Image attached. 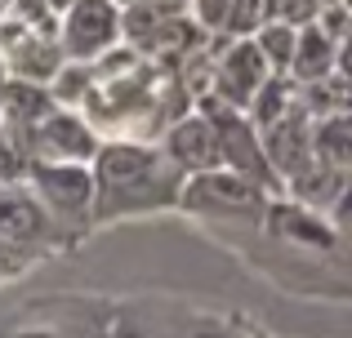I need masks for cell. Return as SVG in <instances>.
I'll use <instances>...</instances> for the list:
<instances>
[{"mask_svg":"<svg viewBox=\"0 0 352 338\" xmlns=\"http://www.w3.org/2000/svg\"><path fill=\"white\" fill-rule=\"evenodd\" d=\"M76 112L98 143H161L165 130L192 112V94L174 62H152L120 40L94 62V80Z\"/></svg>","mask_w":352,"mask_h":338,"instance_id":"6da1fadb","label":"cell"},{"mask_svg":"<svg viewBox=\"0 0 352 338\" xmlns=\"http://www.w3.org/2000/svg\"><path fill=\"white\" fill-rule=\"evenodd\" d=\"M89 173H94V205H89L94 223L170 209L179 205L188 182V173L165 156L161 143H98Z\"/></svg>","mask_w":352,"mask_h":338,"instance_id":"7a4b0ae2","label":"cell"},{"mask_svg":"<svg viewBox=\"0 0 352 338\" xmlns=\"http://www.w3.org/2000/svg\"><path fill=\"white\" fill-rule=\"evenodd\" d=\"M0 58L9 67V80L50 85L67 62L58 45V14L45 0H14L0 18Z\"/></svg>","mask_w":352,"mask_h":338,"instance_id":"3957f363","label":"cell"},{"mask_svg":"<svg viewBox=\"0 0 352 338\" xmlns=\"http://www.w3.org/2000/svg\"><path fill=\"white\" fill-rule=\"evenodd\" d=\"M192 107H197L201 116H210V125H214L223 169L241 173V178H250L254 187H263L267 196H272V191H281V178H276L272 165H267V156H263V138H258L254 121H250L245 112H232V107H223L219 98H197Z\"/></svg>","mask_w":352,"mask_h":338,"instance_id":"277c9868","label":"cell"},{"mask_svg":"<svg viewBox=\"0 0 352 338\" xmlns=\"http://www.w3.org/2000/svg\"><path fill=\"white\" fill-rule=\"evenodd\" d=\"M272 80V67L258 53L254 36H219L214 45V85L206 98H219L232 112H250L254 94Z\"/></svg>","mask_w":352,"mask_h":338,"instance_id":"5b68a950","label":"cell"},{"mask_svg":"<svg viewBox=\"0 0 352 338\" xmlns=\"http://www.w3.org/2000/svg\"><path fill=\"white\" fill-rule=\"evenodd\" d=\"M58 45L67 62H98L120 45V5L116 0H76L58 18Z\"/></svg>","mask_w":352,"mask_h":338,"instance_id":"8992f818","label":"cell"},{"mask_svg":"<svg viewBox=\"0 0 352 338\" xmlns=\"http://www.w3.org/2000/svg\"><path fill=\"white\" fill-rule=\"evenodd\" d=\"M98 152V134L72 107H54L27 138V165H89Z\"/></svg>","mask_w":352,"mask_h":338,"instance_id":"52a82bcc","label":"cell"},{"mask_svg":"<svg viewBox=\"0 0 352 338\" xmlns=\"http://www.w3.org/2000/svg\"><path fill=\"white\" fill-rule=\"evenodd\" d=\"M179 205L197 209V214H263L267 191L232 169H206V173H192L183 182Z\"/></svg>","mask_w":352,"mask_h":338,"instance_id":"ba28073f","label":"cell"},{"mask_svg":"<svg viewBox=\"0 0 352 338\" xmlns=\"http://www.w3.org/2000/svg\"><path fill=\"white\" fill-rule=\"evenodd\" d=\"M23 182L54 218H89V205H94L89 165H27Z\"/></svg>","mask_w":352,"mask_h":338,"instance_id":"9c48e42d","label":"cell"},{"mask_svg":"<svg viewBox=\"0 0 352 338\" xmlns=\"http://www.w3.org/2000/svg\"><path fill=\"white\" fill-rule=\"evenodd\" d=\"M58 218L36 200L27 182H0V241L18 245V250H41V245L58 241Z\"/></svg>","mask_w":352,"mask_h":338,"instance_id":"30bf717a","label":"cell"},{"mask_svg":"<svg viewBox=\"0 0 352 338\" xmlns=\"http://www.w3.org/2000/svg\"><path fill=\"white\" fill-rule=\"evenodd\" d=\"M258 138H263V156L272 165V173L281 178V187H290L303 169H312V116L303 112V98L281 121L258 130Z\"/></svg>","mask_w":352,"mask_h":338,"instance_id":"8fae6325","label":"cell"},{"mask_svg":"<svg viewBox=\"0 0 352 338\" xmlns=\"http://www.w3.org/2000/svg\"><path fill=\"white\" fill-rule=\"evenodd\" d=\"M161 152L188 173V178H192V173H206V169H223L219 134H214V125H210V116H201L197 107H192L188 116H179V121L165 130Z\"/></svg>","mask_w":352,"mask_h":338,"instance_id":"7c38bea8","label":"cell"},{"mask_svg":"<svg viewBox=\"0 0 352 338\" xmlns=\"http://www.w3.org/2000/svg\"><path fill=\"white\" fill-rule=\"evenodd\" d=\"M54 107L58 103H54L50 85H32V80H9L5 85V94H0V121H5L9 138L18 143L23 160H27V138H32V130L54 112Z\"/></svg>","mask_w":352,"mask_h":338,"instance_id":"4fadbf2b","label":"cell"},{"mask_svg":"<svg viewBox=\"0 0 352 338\" xmlns=\"http://www.w3.org/2000/svg\"><path fill=\"white\" fill-rule=\"evenodd\" d=\"M335 58H339V40L326 32L321 23L299 27V40H294V58L285 76L294 85H321V80L335 76Z\"/></svg>","mask_w":352,"mask_h":338,"instance_id":"5bb4252c","label":"cell"},{"mask_svg":"<svg viewBox=\"0 0 352 338\" xmlns=\"http://www.w3.org/2000/svg\"><path fill=\"white\" fill-rule=\"evenodd\" d=\"M312 160L352 178V107L312 121Z\"/></svg>","mask_w":352,"mask_h":338,"instance_id":"9a60e30c","label":"cell"},{"mask_svg":"<svg viewBox=\"0 0 352 338\" xmlns=\"http://www.w3.org/2000/svg\"><path fill=\"white\" fill-rule=\"evenodd\" d=\"M294 40H299V32H294V27H285V23H263L254 32V45H258V53L267 58L272 76H285V71H290Z\"/></svg>","mask_w":352,"mask_h":338,"instance_id":"2e32d148","label":"cell"},{"mask_svg":"<svg viewBox=\"0 0 352 338\" xmlns=\"http://www.w3.org/2000/svg\"><path fill=\"white\" fill-rule=\"evenodd\" d=\"M89 80H94V62H63L58 76L50 80L54 103H58V107H72V112H76L80 98H85V89H89Z\"/></svg>","mask_w":352,"mask_h":338,"instance_id":"e0dca14e","label":"cell"},{"mask_svg":"<svg viewBox=\"0 0 352 338\" xmlns=\"http://www.w3.org/2000/svg\"><path fill=\"white\" fill-rule=\"evenodd\" d=\"M23 173H27V160L18 152V143L9 138L5 121H0V182H23Z\"/></svg>","mask_w":352,"mask_h":338,"instance_id":"ac0fdd59","label":"cell"},{"mask_svg":"<svg viewBox=\"0 0 352 338\" xmlns=\"http://www.w3.org/2000/svg\"><path fill=\"white\" fill-rule=\"evenodd\" d=\"M32 258H36L32 250H18V245L0 241V280H5V276H18V271H23Z\"/></svg>","mask_w":352,"mask_h":338,"instance_id":"d6986e66","label":"cell"},{"mask_svg":"<svg viewBox=\"0 0 352 338\" xmlns=\"http://www.w3.org/2000/svg\"><path fill=\"white\" fill-rule=\"evenodd\" d=\"M330 223H335V232H348L352 236V178L344 182V191H339L335 205H330Z\"/></svg>","mask_w":352,"mask_h":338,"instance_id":"ffe728a7","label":"cell"},{"mask_svg":"<svg viewBox=\"0 0 352 338\" xmlns=\"http://www.w3.org/2000/svg\"><path fill=\"white\" fill-rule=\"evenodd\" d=\"M335 76L348 85V94H352V23H348V32H344V40H339V58H335Z\"/></svg>","mask_w":352,"mask_h":338,"instance_id":"44dd1931","label":"cell"},{"mask_svg":"<svg viewBox=\"0 0 352 338\" xmlns=\"http://www.w3.org/2000/svg\"><path fill=\"white\" fill-rule=\"evenodd\" d=\"M45 5H50V9H54V14H58V18H63V9H72V5H76V0H45Z\"/></svg>","mask_w":352,"mask_h":338,"instance_id":"7402d4cb","label":"cell"},{"mask_svg":"<svg viewBox=\"0 0 352 338\" xmlns=\"http://www.w3.org/2000/svg\"><path fill=\"white\" fill-rule=\"evenodd\" d=\"M5 85H9V67H5V58H0V94H5Z\"/></svg>","mask_w":352,"mask_h":338,"instance_id":"603a6c76","label":"cell"},{"mask_svg":"<svg viewBox=\"0 0 352 338\" xmlns=\"http://www.w3.org/2000/svg\"><path fill=\"white\" fill-rule=\"evenodd\" d=\"M116 5H120V9H129V5H143V0H116Z\"/></svg>","mask_w":352,"mask_h":338,"instance_id":"cb8c5ba5","label":"cell"},{"mask_svg":"<svg viewBox=\"0 0 352 338\" xmlns=\"http://www.w3.org/2000/svg\"><path fill=\"white\" fill-rule=\"evenodd\" d=\"M9 5H14V0H0V18H5V14H9Z\"/></svg>","mask_w":352,"mask_h":338,"instance_id":"d4e9b609","label":"cell"},{"mask_svg":"<svg viewBox=\"0 0 352 338\" xmlns=\"http://www.w3.org/2000/svg\"><path fill=\"white\" fill-rule=\"evenodd\" d=\"M201 338H228V334H201Z\"/></svg>","mask_w":352,"mask_h":338,"instance_id":"484cf974","label":"cell"}]
</instances>
